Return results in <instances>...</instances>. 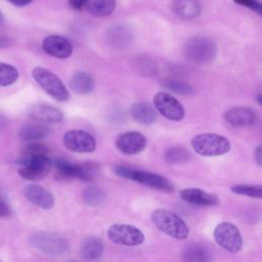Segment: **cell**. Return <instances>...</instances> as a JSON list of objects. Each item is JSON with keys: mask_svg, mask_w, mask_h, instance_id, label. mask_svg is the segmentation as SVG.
Listing matches in <instances>:
<instances>
[{"mask_svg": "<svg viewBox=\"0 0 262 262\" xmlns=\"http://www.w3.org/2000/svg\"><path fill=\"white\" fill-rule=\"evenodd\" d=\"M225 121L234 127H247L257 120L256 112L249 106H232L224 113Z\"/></svg>", "mask_w": 262, "mask_h": 262, "instance_id": "cell-15", "label": "cell"}, {"mask_svg": "<svg viewBox=\"0 0 262 262\" xmlns=\"http://www.w3.org/2000/svg\"><path fill=\"white\" fill-rule=\"evenodd\" d=\"M106 234L114 244L126 247L139 246L144 242L143 232L130 224H113L108 227Z\"/></svg>", "mask_w": 262, "mask_h": 262, "instance_id": "cell-9", "label": "cell"}, {"mask_svg": "<svg viewBox=\"0 0 262 262\" xmlns=\"http://www.w3.org/2000/svg\"><path fill=\"white\" fill-rule=\"evenodd\" d=\"M234 3L241 5V6H244V7H247L249 9H251L252 11L258 13L259 15L262 14V6H261V3L257 0H233Z\"/></svg>", "mask_w": 262, "mask_h": 262, "instance_id": "cell-32", "label": "cell"}, {"mask_svg": "<svg viewBox=\"0 0 262 262\" xmlns=\"http://www.w3.org/2000/svg\"><path fill=\"white\" fill-rule=\"evenodd\" d=\"M179 195L184 202L196 206H216L219 203L216 194L194 187L180 190Z\"/></svg>", "mask_w": 262, "mask_h": 262, "instance_id": "cell-17", "label": "cell"}, {"mask_svg": "<svg viewBox=\"0 0 262 262\" xmlns=\"http://www.w3.org/2000/svg\"><path fill=\"white\" fill-rule=\"evenodd\" d=\"M262 152H261V145H258L254 150V160L258 166H261L262 163Z\"/></svg>", "mask_w": 262, "mask_h": 262, "instance_id": "cell-35", "label": "cell"}, {"mask_svg": "<svg viewBox=\"0 0 262 262\" xmlns=\"http://www.w3.org/2000/svg\"><path fill=\"white\" fill-rule=\"evenodd\" d=\"M172 8L180 18L185 20L193 19L201 13L199 0H173Z\"/></svg>", "mask_w": 262, "mask_h": 262, "instance_id": "cell-21", "label": "cell"}, {"mask_svg": "<svg viewBox=\"0 0 262 262\" xmlns=\"http://www.w3.org/2000/svg\"><path fill=\"white\" fill-rule=\"evenodd\" d=\"M94 86H95L94 78L92 77V75L84 71L76 72L70 80L71 89L75 93L80 95H84L92 92L94 89Z\"/></svg>", "mask_w": 262, "mask_h": 262, "instance_id": "cell-22", "label": "cell"}, {"mask_svg": "<svg viewBox=\"0 0 262 262\" xmlns=\"http://www.w3.org/2000/svg\"><path fill=\"white\" fill-rule=\"evenodd\" d=\"M108 38L111 40V42L113 44H115V46L119 45V46H124V44L126 42L129 41L130 39V34L129 32L126 30V28L120 26V27H114L111 32H108Z\"/></svg>", "mask_w": 262, "mask_h": 262, "instance_id": "cell-31", "label": "cell"}, {"mask_svg": "<svg viewBox=\"0 0 262 262\" xmlns=\"http://www.w3.org/2000/svg\"><path fill=\"white\" fill-rule=\"evenodd\" d=\"M103 252V245L100 239L96 237H89L82 244L81 254L87 260L98 259Z\"/></svg>", "mask_w": 262, "mask_h": 262, "instance_id": "cell-24", "label": "cell"}, {"mask_svg": "<svg viewBox=\"0 0 262 262\" xmlns=\"http://www.w3.org/2000/svg\"><path fill=\"white\" fill-rule=\"evenodd\" d=\"M182 259L185 261H208L210 260V253L204 247L194 245L187 247L182 255Z\"/></svg>", "mask_w": 262, "mask_h": 262, "instance_id": "cell-25", "label": "cell"}, {"mask_svg": "<svg viewBox=\"0 0 262 262\" xmlns=\"http://www.w3.org/2000/svg\"><path fill=\"white\" fill-rule=\"evenodd\" d=\"M257 101H258V103H259V104H261V103H262V101H261V94H260V93H259V94H258V96H257Z\"/></svg>", "mask_w": 262, "mask_h": 262, "instance_id": "cell-38", "label": "cell"}, {"mask_svg": "<svg viewBox=\"0 0 262 262\" xmlns=\"http://www.w3.org/2000/svg\"><path fill=\"white\" fill-rule=\"evenodd\" d=\"M132 118L141 125H150L157 120V113L154 106L144 101H136L130 107Z\"/></svg>", "mask_w": 262, "mask_h": 262, "instance_id": "cell-20", "label": "cell"}, {"mask_svg": "<svg viewBox=\"0 0 262 262\" xmlns=\"http://www.w3.org/2000/svg\"><path fill=\"white\" fill-rule=\"evenodd\" d=\"M32 76L38 85L57 101L63 102L70 98V93L64 84L52 72L42 67H36L32 71Z\"/></svg>", "mask_w": 262, "mask_h": 262, "instance_id": "cell-6", "label": "cell"}, {"mask_svg": "<svg viewBox=\"0 0 262 262\" xmlns=\"http://www.w3.org/2000/svg\"><path fill=\"white\" fill-rule=\"evenodd\" d=\"M62 141L66 148L74 152H92L96 147L95 138L90 133L80 129L66 132Z\"/></svg>", "mask_w": 262, "mask_h": 262, "instance_id": "cell-11", "label": "cell"}, {"mask_svg": "<svg viewBox=\"0 0 262 262\" xmlns=\"http://www.w3.org/2000/svg\"><path fill=\"white\" fill-rule=\"evenodd\" d=\"M184 55L194 63L204 64L212 61L217 54L215 42L204 36L191 37L184 44Z\"/></svg>", "mask_w": 262, "mask_h": 262, "instance_id": "cell-5", "label": "cell"}, {"mask_svg": "<svg viewBox=\"0 0 262 262\" xmlns=\"http://www.w3.org/2000/svg\"><path fill=\"white\" fill-rule=\"evenodd\" d=\"M215 242L225 251L237 253L243 248V236L239 229L230 222H221L213 232Z\"/></svg>", "mask_w": 262, "mask_h": 262, "instance_id": "cell-8", "label": "cell"}, {"mask_svg": "<svg viewBox=\"0 0 262 262\" xmlns=\"http://www.w3.org/2000/svg\"><path fill=\"white\" fill-rule=\"evenodd\" d=\"M191 146L193 150L204 157L222 156L230 150L229 140L216 133H201L191 138Z\"/></svg>", "mask_w": 262, "mask_h": 262, "instance_id": "cell-4", "label": "cell"}, {"mask_svg": "<svg viewBox=\"0 0 262 262\" xmlns=\"http://www.w3.org/2000/svg\"><path fill=\"white\" fill-rule=\"evenodd\" d=\"M154 225L163 233L176 238L185 239L189 234L186 223L175 213L166 209H156L151 213Z\"/></svg>", "mask_w": 262, "mask_h": 262, "instance_id": "cell-1", "label": "cell"}, {"mask_svg": "<svg viewBox=\"0 0 262 262\" xmlns=\"http://www.w3.org/2000/svg\"><path fill=\"white\" fill-rule=\"evenodd\" d=\"M26 199L41 209H51L54 206V196L50 191L37 184H30L24 190Z\"/></svg>", "mask_w": 262, "mask_h": 262, "instance_id": "cell-16", "label": "cell"}, {"mask_svg": "<svg viewBox=\"0 0 262 262\" xmlns=\"http://www.w3.org/2000/svg\"><path fill=\"white\" fill-rule=\"evenodd\" d=\"M31 242L34 247L47 255H60L67 251V242L59 236L50 233H37L32 236Z\"/></svg>", "mask_w": 262, "mask_h": 262, "instance_id": "cell-13", "label": "cell"}, {"mask_svg": "<svg viewBox=\"0 0 262 262\" xmlns=\"http://www.w3.org/2000/svg\"><path fill=\"white\" fill-rule=\"evenodd\" d=\"M189 152L183 147H171L165 152V161L168 164H182L189 160Z\"/></svg>", "mask_w": 262, "mask_h": 262, "instance_id": "cell-29", "label": "cell"}, {"mask_svg": "<svg viewBox=\"0 0 262 262\" xmlns=\"http://www.w3.org/2000/svg\"><path fill=\"white\" fill-rule=\"evenodd\" d=\"M9 3H11L12 5L14 6H17V7H23V6H26L28 4H30L33 0H7Z\"/></svg>", "mask_w": 262, "mask_h": 262, "instance_id": "cell-36", "label": "cell"}, {"mask_svg": "<svg viewBox=\"0 0 262 262\" xmlns=\"http://www.w3.org/2000/svg\"><path fill=\"white\" fill-rule=\"evenodd\" d=\"M114 172L125 179H130L135 182L147 185L149 187H152L155 189H159L162 191H172L173 184L164 176L148 172V171H142L135 168H130L127 166H116L114 168Z\"/></svg>", "mask_w": 262, "mask_h": 262, "instance_id": "cell-3", "label": "cell"}, {"mask_svg": "<svg viewBox=\"0 0 262 262\" xmlns=\"http://www.w3.org/2000/svg\"><path fill=\"white\" fill-rule=\"evenodd\" d=\"M105 196L106 195L104 191L97 186L87 187L83 191V195H82L84 202L90 206H98L102 204L105 200Z\"/></svg>", "mask_w": 262, "mask_h": 262, "instance_id": "cell-28", "label": "cell"}, {"mask_svg": "<svg viewBox=\"0 0 262 262\" xmlns=\"http://www.w3.org/2000/svg\"><path fill=\"white\" fill-rule=\"evenodd\" d=\"M230 190L239 195H246L255 199L262 198V186L260 184H235Z\"/></svg>", "mask_w": 262, "mask_h": 262, "instance_id": "cell-27", "label": "cell"}, {"mask_svg": "<svg viewBox=\"0 0 262 262\" xmlns=\"http://www.w3.org/2000/svg\"><path fill=\"white\" fill-rule=\"evenodd\" d=\"M116 0H87L85 9L96 16H106L114 12Z\"/></svg>", "mask_w": 262, "mask_h": 262, "instance_id": "cell-23", "label": "cell"}, {"mask_svg": "<svg viewBox=\"0 0 262 262\" xmlns=\"http://www.w3.org/2000/svg\"><path fill=\"white\" fill-rule=\"evenodd\" d=\"M161 85L166 89H169L177 94H182V95L190 94L193 91V88L188 83H185L179 80H174V79L163 80L161 82Z\"/></svg>", "mask_w": 262, "mask_h": 262, "instance_id": "cell-30", "label": "cell"}, {"mask_svg": "<svg viewBox=\"0 0 262 262\" xmlns=\"http://www.w3.org/2000/svg\"><path fill=\"white\" fill-rule=\"evenodd\" d=\"M4 20H5V19H4V16H3V14H2V12H1V11H0V26H1V25H3V24H4Z\"/></svg>", "mask_w": 262, "mask_h": 262, "instance_id": "cell-37", "label": "cell"}, {"mask_svg": "<svg viewBox=\"0 0 262 262\" xmlns=\"http://www.w3.org/2000/svg\"><path fill=\"white\" fill-rule=\"evenodd\" d=\"M12 213L11 211V208L9 207V205L0 199V218H3V217H8L10 216Z\"/></svg>", "mask_w": 262, "mask_h": 262, "instance_id": "cell-33", "label": "cell"}, {"mask_svg": "<svg viewBox=\"0 0 262 262\" xmlns=\"http://www.w3.org/2000/svg\"><path fill=\"white\" fill-rule=\"evenodd\" d=\"M145 145V136L137 131H127L121 133L116 138L117 148L125 155H136L142 151Z\"/></svg>", "mask_w": 262, "mask_h": 262, "instance_id": "cell-12", "label": "cell"}, {"mask_svg": "<svg viewBox=\"0 0 262 262\" xmlns=\"http://www.w3.org/2000/svg\"><path fill=\"white\" fill-rule=\"evenodd\" d=\"M50 133V128L42 122L28 123L24 125L19 130V137L27 142L39 141L45 138Z\"/></svg>", "mask_w": 262, "mask_h": 262, "instance_id": "cell-19", "label": "cell"}, {"mask_svg": "<svg viewBox=\"0 0 262 262\" xmlns=\"http://www.w3.org/2000/svg\"><path fill=\"white\" fill-rule=\"evenodd\" d=\"M43 50L56 58L64 59L72 55L73 46L66 38L57 35L47 36L42 42Z\"/></svg>", "mask_w": 262, "mask_h": 262, "instance_id": "cell-14", "label": "cell"}, {"mask_svg": "<svg viewBox=\"0 0 262 262\" xmlns=\"http://www.w3.org/2000/svg\"><path fill=\"white\" fill-rule=\"evenodd\" d=\"M56 176L62 179L78 178L90 181L99 173V167L94 163L75 164L64 160H56L54 162Z\"/></svg>", "mask_w": 262, "mask_h": 262, "instance_id": "cell-7", "label": "cell"}, {"mask_svg": "<svg viewBox=\"0 0 262 262\" xmlns=\"http://www.w3.org/2000/svg\"><path fill=\"white\" fill-rule=\"evenodd\" d=\"M154 105L156 110L170 121H181L185 116L183 105L167 92H158L154 96Z\"/></svg>", "mask_w": 262, "mask_h": 262, "instance_id": "cell-10", "label": "cell"}, {"mask_svg": "<svg viewBox=\"0 0 262 262\" xmlns=\"http://www.w3.org/2000/svg\"><path fill=\"white\" fill-rule=\"evenodd\" d=\"M87 0H69V4L76 10H82L85 8Z\"/></svg>", "mask_w": 262, "mask_h": 262, "instance_id": "cell-34", "label": "cell"}, {"mask_svg": "<svg viewBox=\"0 0 262 262\" xmlns=\"http://www.w3.org/2000/svg\"><path fill=\"white\" fill-rule=\"evenodd\" d=\"M18 78V71L12 64L0 62V86L5 87L13 84Z\"/></svg>", "mask_w": 262, "mask_h": 262, "instance_id": "cell-26", "label": "cell"}, {"mask_svg": "<svg viewBox=\"0 0 262 262\" xmlns=\"http://www.w3.org/2000/svg\"><path fill=\"white\" fill-rule=\"evenodd\" d=\"M30 116L38 122L45 124L59 123L63 119V114L56 107L49 104H38L32 107Z\"/></svg>", "mask_w": 262, "mask_h": 262, "instance_id": "cell-18", "label": "cell"}, {"mask_svg": "<svg viewBox=\"0 0 262 262\" xmlns=\"http://www.w3.org/2000/svg\"><path fill=\"white\" fill-rule=\"evenodd\" d=\"M20 168L18 174L26 180L38 181L44 179L50 172L52 162L45 154H23L17 160Z\"/></svg>", "mask_w": 262, "mask_h": 262, "instance_id": "cell-2", "label": "cell"}]
</instances>
